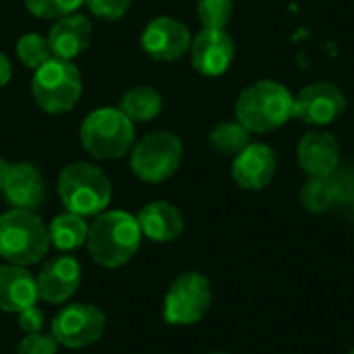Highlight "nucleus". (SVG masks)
I'll list each match as a JSON object with an SVG mask.
<instances>
[{
    "label": "nucleus",
    "mask_w": 354,
    "mask_h": 354,
    "mask_svg": "<svg viewBox=\"0 0 354 354\" xmlns=\"http://www.w3.org/2000/svg\"><path fill=\"white\" fill-rule=\"evenodd\" d=\"M143 241L137 216L124 209H106L93 218L87 232V253L93 263L116 270L127 266Z\"/></svg>",
    "instance_id": "1"
},
{
    "label": "nucleus",
    "mask_w": 354,
    "mask_h": 354,
    "mask_svg": "<svg viewBox=\"0 0 354 354\" xmlns=\"http://www.w3.org/2000/svg\"><path fill=\"white\" fill-rule=\"evenodd\" d=\"M295 95L278 81L261 79L241 91L234 114L249 133H272L292 118Z\"/></svg>",
    "instance_id": "2"
},
{
    "label": "nucleus",
    "mask_w": 354,
    "mask_h": 354,
    "mask_svg": "<svg viewBox=\"0 0 354 354\" xmlns=\"http://www.w3.org/2000/svg\"><path fill=\"white\" fill-rule=\"evenodd\" d=\"M50 249L48 224L29 209H15L0 214V257L15 266H35Z\"/></svg>",
    "instance_id": "3"
},
{
    "label": "nucleus",
    "mask_w": 354,
    "mask_h": 354,
    "mask_svg": "<svg viewBox=\"0 0 354 354\" xmlns=\"http://www.w3.org/2000/svg\"><path fill=\"white\" fill-rule=\"evenodd\" d=\"M56 189L64 209L83 218L100 216L112 201V183L102 168L87 162H75L62 168Z\"/></svg>",
    "instance_id": "4"
},
{
    "label": "nucleus",
    "mask_w": 354,
    "mask_h": 354,
    "mask_svg": "<svg viewBox=\"0 0 354 354\" xmlns=\"http://www.w3.org/2000/svg\"><path fill=\"white\" fill-rule=\"evenodd\" d=\"M81 145L97 160L127 156L135 143V122L120 108H97L81 124Z\"/></svg>",
    "instance_id": "5"
},
{
    "label": "nucleus",
    "mask_w": 354,
    "mask_h": 354,
    "mask_svg": "<svg viewBox=\"0 0 354 354\" xmlns=\"http://www.w3.org/2000/svg\"><path fill=\"white\" fill-rule=\"evenodd\" d=\"M31 93L35 104L48 114L71 112L83 93V79L73 60L52 56L33 71Z\"/></svg>",
    "instance_id": "6"
},
{
    "label": "nucleus",
    "mask_w": 354,
    "mask_h": 354,
    "mask_svg": "<svg viewBox=\"0 0 354 354\" xmlns=\"http://www.w3.org/2000/svg\"><path fill=\"white\" fill-rule=\"evenodd\" d=\"M185 156L183 141L170 131H156L145 135L131 149L133 174L149 185L166 183L178 170Z\"/></svg>",
    "instance_id": "7"
},
{
    "label": "nucleus",
    "mask_w": 354,
    "mask_h": 354,
    "mask_svg": "<svg viewBox=\"0 0 354 354\" xmlns=\"http://www.w3.org/2000/svg\"><path fill=\"white\" fill-rule=\"evenodd\" d=\"M212 301L209 278L201 272H183L164 295L162 317L168 326H195L207 315Z\"/></svg>",
    "instance_id": "8"
},
{
    "label": "nucleus",
    "mask_w": 354,
    "mask_h": 354,
    "mask_svg": "<svg viewBox=\"0 0 354 354\" xmlns=\"http://www.w3.org/2000/svg\"><path fill=\"white\" fill-rule=\"evenodd\" d=\"M106 332V313L91 303H71L62 307L52 324L50 334L58 346L68 351H81L97 340Z\"/></svg>",
    "instance_id": "9"
},
{
    "label": "nucleus",
    "mask_w": 354,
    "mask_h": 354,
    "mask_svg": "<svg viewBox=\"0 0 354 354\" xmlns=\"http://www.w3.org/2000/svg\"><path fill=\"white\" fill-rule=\"evenodd\" d=\"M346 110L344 91L330 81H317L307 85L295 95L292 118H299L313 127H324L334 122Z\"/></svg>",
    "instance_id": "10"
},
{
    "label": "nucleus",
    "mask_w": 354,
    "mask_h": 354,
    "mask_svg": "<svg viewBox=\"0 0 354 354\" xmlns=\"http://www.w3.org/2000/svg\"><path fill=\"white\" fill-rule=\"evenodd\" d=\"M83 280L81 263L75 255L62 253L48 259L35 276L39 301L50 305H66L79 290Z\"/></svg>",
    "instance_id": "11"
},
{
    "label": "nucleus",
    "mask_w": 354,
    "mask_h": 354,
    "mask_svg": "<svg viewBox=\"0 0 354 354\" xmlns=\"http://www.w3.org/2000/svg\"><path fill=\"white\" fill-rule=\"evenodd\" d=\"M189 27L174 17H156L141 33V48L147 56L160 62H174L191 48Z\"/></svg>",
    "instance_id": "12"
},
{
    "label": "nucleus",
    "mask_w": 354,
    "mask_h": 354,
    "mask_svg": "<svg viewBox=\"0 0 354 354\" xmlns=\"http://www.w3.org/2000/svg\"><path fill=\"white\" fill-rule=\"evenodd\" d=\"M191 64L205 77L224 75L234 60V41L226 29H201L191 39Z\"/></svg>",
    "instance_id": "13"
},
{
    "label": "nucleus",
    "mask_w": 354,
    "mask_h": 354,
    "mask_svg": "<svg viewBox=\"0 0 354 354\" xmlns=\"http://www.w3.org/2000/svg\"><path fill=\"white\" fill-rule=\"evenodd\" d=\"M278 156L266 143H249L232 162V178L241 189L261 191L266 189L276 174Z\"/></svg>",
    "instance_id": "14"
},
{
    "label": "nucleus",
    "mask_w": 354,
    "mask_h": 354,
    "mask_svg": "<svg viewBox=\"0 0 354 354\" xmlns=\"http://www.w3.org/2000/svg\"><path fill=\"white\" fill-rule=\"evenodd\" d=\"M2 193L10 207L35 212L46 201V183L41 172L33 164L17 162L10 164Z\"/></svg>",
    "instance_id": "15"
},
{
    "label": "nucleus",
    "mask_w": 354,
    "mask_h": 354,
    "mask_svg": "<svg viewBox=\"0 0 354 354\" xmlns=\"http://www.w3.org/2000/svg\"><path fill=\"white\" fill-rule=\"evenodd\" d=\"M297 158H299V166L309 176L315 178L332 176L340 166V145L332 133L311 131L301 139Z\"/></svg>",
    "instance_id": "16"
},
{
    "label": "nucleus",
    "mask_w": 354,
    "mask_h": 354,
    "mask_svg": "<svg viewBox=\"0 0 354 354\" xmlns=\"http://www.w3.org/2000/svg\"><path fill=\"white\" fill-rule=\"evenodd\" d=\"M37 282L27 268L6 261L0 263V311L17 315L37 305Z\"/></svg>",
    "instance_id": "17"
},
{
    "label": "nucleus",
    "mask_w": 354,
    "mask_h": 354,
    "mask_svg": "<svg viewBox=\"0 0 354 354\" xmlns=\"http://www.w3.org/2000/svg\"><path fill=\"white\" fill-rule=\"evenodd\" d=\"M137 222L143 239L158 245L174 243L185 232V216L170 201H151L143 205L137 214Z\"/></svg>",
    "instance_id": "18"
},
{
    "label": "nucleus",
    "mask_w": 354,
    "mask_h": 354,
    "mask_svg": "<svg viewBox=\"0 0 354 354\" xmlns=\"http://www.w3.org/2000/svg\"><path fill=\"white\" fill-rule=\"evenodd\" d=\"M52 56L62 60H75L85 54L91 44V21L79 12L56 19L48 33Z\"/></svg>",
    "instance_id": "19"
},
{
    "label": "nucleus",
    "mask_w": 354,
    "mask_h": 354,
    "mask_svg": "<svg viewBox=\"0 0 354 354\" xmlns=\"http://www.w3.org/2000/svg\"><path fill=\"white\" fill-rule=\"evenodd\" d=\"M87 232H89V224L85 222V218L73 212L58 214L48 224L50 245L62 253H73L81 249L87 243Z\"/></svg>",
    "instance_id": "20"
},
{
    "label": "nucleus",
    "mask_w": 354,
    "mask_h": 354,
    "mask_svg": "<svg viewBox=\"0 0 354 354\" xmlns=\"http://www.w3.org/2000/svg\"><path fill=\"white\" fill-rule=\"evenodd\" d=\"M162 95L149 85H137L129 89L120 100V110L133 122H151L162 112Z\"/></svg>",
    "instance_id": "21"
},
{
    "label": "nucleus",
    "mask_w": 354,
    "mask_h": 354,
    "mask_svg": "<svg viewBox=\"0 0 354 354\" xmlns=\"http://www.w3.org/2000/svg\"><path fill=\"white\" fill-rule=\"evenodd\" d=\"M251 143V133L236 120V122H222L212 129L209 145L224 156H236Z\"/></svg>",
    "instance_id": "22"
},
{
    "label": "nucleus",
    "mask_w": 354,
    "mask_h": 354,
    "mask_svg": "<svg viewBox=\"0 0 354 354\" xmlns=\"http://www.w3.org/2000/svg\"><path fill=\"white\" fill-rule=\"evenodd\" d=\"M334 203H336V195H334L330 176H324V178L309 176V180L301 189V205L309 214L319 216V214L330 212Z\"/></svg>",
    "instance_id": "23"
},
{
    "label": "nucleus",
    "mask_w": 354,
    "mask_h": 354,
    "mask_svg": "<svg viewBox=\"0 0 354 354\" xmlns=\"http://www.w3.org/2000/svg\"><path fill=\"white\" fill-rule=\"evenodd\" d=\"M17 56L21 60L23 66L35 71L39 68L46 60L52 58V50H50V41L48 37L39 35V33H23L17 39Z\"/></svg>",
    "instance_id": "24"
},
{
    "label": "nucleus",
    "mask_w": 354,
    "mask_h": 354,
    "mask_svg": "<svg viewBox=\"0 0 354 354\" xmlns=\"http://www.w3.org/2000/svg\"><path fill=\"white\" fill-rule=\"evenodd\" d=\"M232 0H199L197 17L203 29H226L232 17Z\"/></svg>",
    "instance_id": "25"
},
{
    "label": "nucleus",
    "mask_w": 354,
    "mask_h": 354,
    "mask_svg": "<svg viewBox=\"0 0 354 354\" xmlns=\"http://www.w3.org/2000/svg\"><path fill=\"white\" fill-rule=\"evenodd\" d=\"M83 4L85 0H25L27 10L44 21H56L66 15H73Z\"/></svg>",
    "instance_id": "26"
},
{
    "label": "nucleus",
    "mask_w": 354,
    "mask_h": 354,
    "mask_svg": "<svg viewBox=\"0 0 354 354\" xmlns=\"http://www.w3.org/2000/svg\"><path fill=\"white\" fill-rule=\"evenodd\" d=\"M58 342L52 338V334H44V332H37V334H25L17 348L15 354H58Z\"/></svg>",
    "instance_id": "27"
},
{
    "label": "nucleus",
    "mask_w": 354,
    "mask_h": 354,
    "mask_svg": "<svg viewBox=\"0 0 354 354\" xmlns=\"http://www.w3.org/2000/svg\"><path fill=\"white\" fill-rule=\"evenodd\" d=\"M85 4L102 21H118L131 8V0H85Z\"/></svg>",
    "instance_id": "28"
},
{
    "label": "nucleus",
    "mask_w": 354,
    "mask_h": 354,
    "mask_svg": "<svg viewBox=\"0 0 354 354\" xmlns=\"http://www.w3.org/2000/svg\"><path fill=\"white\" fill-rule=\"evenodd\" d=\"M336 203H351L354 201V172L348 168H336V172L330 176Z\"/></svg>",
    "instance_id": "29"
},
{
    "label": "nucleus",
    "mask_w": 354,
    "mask_h": 354,
    "mask_svg": "<svg viewBox=\"0 0 354 354\" xmlns=\"http://www.w3.org/2000/svg\"><path fill=\"white\" fill-rule=\"evenodd\" d=\"M17 324L23 334H37L46 326V315L37 305H33V307H27L21 313H17Z\"/></svg>",
    "instance_id": "30"
},
{
    "label": "nucleus",
    "mask_w": 354,
    "mask_h": 354,
    "mask_svg": "<svg viewBox=\"0 0 354 354\" xmlns=\"http://www.w3.org/2000/svg\"><path fill=\"white\" fill-rule=\"evenodd\" d=\"M12 77V66H10V60L6 58L4 52H0V89L10 81Z\"/></svg>",
    "instance_id": "31"
},
{
    "label": "nucleus",
    "mask_w": 354,
    "mask_h": 354,
    "mask_svg": "<svg viewBox=\"0 0 354 354\" xmlns=\"http://www.w3.org/2000/svg\"><path fill=\"white\" fill-rule=\"evenodd\" d=\"M8 170H10V162H6V160L0 158V191H2V187H4V183H6Z\"/></svg>",
    "instance_id": "32"
},
{
    "label": "nucleus",
    "mask_w": 354,
    "mask_h": 354,
    "mask_svg": "<svg viewBox=\"0 0 354 354\" xmlns=\"http://www.w3.org/2000/svg\"><path fill=\"white\" fill-rule=\"evenodd\" d=\"M209 354H228V353H209Z\"/></svg>",
    "instance_id": "33"
},
{
    "label": "nucleus",
    "mask_w": 354,
    "mask_h": 354,
    "mask_svg": "<svg viewBox=\"0 0 354 354\" xmlns=\"http://www.w3.org/2000/svg\"><path fill=\"white\" fill-rule=\"evenodd\" d=\"M348 354H354V348H353V351H348Z\"/></svg>",
    "instance_id": "34"
}]
</instances>
